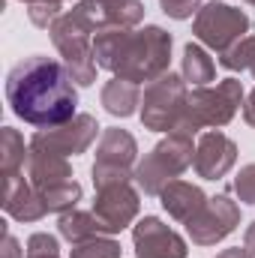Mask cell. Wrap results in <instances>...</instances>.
Listing matches in <instances>:
<instances>
[{
	"instance_id": "8fae6325",
	"label": "cell",
	"mask_w": 255,
	"mask_h": 258,
	"mask_svg": "<svg viewBox=\"0 0 255 258\" xmlns=\"http://www.w3.org/2000/svg\"><path fill=\"white\" fill-rule=\"evenodd\" d=\"M69 12L90 33H99L108 27H135L144 21L141 0H78Z\"/></svg>"
},
{
	"instance_id": "7a4b0ae2",
	"label": "cell",
	"mask_w": 255,
	"mask_h": 258,
	"mask_svg": "<svg viewBox=\"0 0 255 258\" xmlns=\"http://www.w3.org/2000/svg\"><path fill=\"white\" fill-rule=\"evenodd\" d=\"M171 33L147 24L144 30H132V27H108L99 30L93 39V57L96 66L111 72L114 78H126V81H156L165 72H171Z\"/></svg>"
},
{
	"instance_id": "ac0fdd59",
	"label": "cell",
	"mask_w": 255,
	"mask_h": 258,
	"mask_svg": "<svg viewBox=\"0 0 255 258\" xmlns=\"http://www.w3.org/2000/svg\"><path fill=\"white\" fill-rule=\"evenodd\" d=\"M102 105L111 117H132L141 105V90L135 81L126 78H111L102 87Z\"/></svg>"
},
{
	"instance_id": "f1b7e54d",
	"label": "cell",
	"mask_w": 255,
	"mask_h": 258,
	"mask_svg": "<svg viewBox=\"0 0 255 258\" xmlns=\"http://www.w3.org/2000/svg\"><path fill=\"white\" fill-rule=\"evenodd\" d=\"M21 255H27V252L21 249V243H18L9 231H3V258H21Z\"/></svg>"
},
{
	"instance_id": "6da1fadb",
	"label": "cell",
	"mask_w": 255,
	"mask_h": 258,
	"mask_svg": "<svg viewBox=\"0 0 255 258\" xmlns=\"http://www.w3.org/2000/svg\"><path fill=\"white\" fill-rule=\"evenodd\" d=\"M6 102L24 123L36 129L60 126L75 117L78 90L63 60L33 54L6 75Z\"/></svg>"
},
{
	"instance_id": "ba28073f",
	"label": "cell",
	"mask_w": 255,
	"mask_h": 258,
	"mask_svg": "<svg viewBox=\"0 0 255 258\" xmlns=\"http://www.w3.org/2000/svg\"><path fill=\"white\" fill-rule=\"evenodd\" d=\"M138 159V144L126 129H105L96 147V162H93V186L102 189L108 183H123L135 180V162Z\"/></svg>"
},
{
	"instance_id": "d590c367",
	"label": "cell",
	"mask_w": 255,
	"mask_h": 258,
	"mask_svg": "<svg viewBox=\"0 0 255 258\" xmlns=\"http://www.w3.org/2000/svg\"><path fill=\"white\" fill-rule=\"evenodd\" d=\"M21 3H30V0H21Z\"/></svg>"
},
{
	"instance_id": "4316f807",
	"label": "cell",
	"mask_w": 255,
	"mask_h": 258,
	"mask_svg": "<svg viewBox=\"0 0 255 258\" xmlns=\"http://www.w3.org/2000/svg\"><path fill=\"white\" fill-rule=\"evenodd\" d=\"M234 192L243 204H255V162L240 168V174L234 177Z\"/></svg>"
},
{
	"instance_id": "44dd1931",
	"label": "cell",
	"mask_w": 255,
	"mask_h": 258,
	"mask_svg": "<svg viewBox=\"0 0 255 258\" xmlns=\"http://www.w3.org/2000/svg\"><path fill=\"white\" fill-rule=\"evenodd\" d=\"M27 159H30V144L24 147V138L18 129L3 126L0 129V171H3V177L18 174Z\"/></svg>"
},
{
	"instance_id": "cb8c5ba5",
	"label": "cell",
	"mask_w": 255,
	"mask_h": 258,
	"mask_svg": "<svg viewBox=\"0 0 255 258\" xmlns=\"http://www.w3.org/2000/svg\"><path fill=\"white\" fill-rule=\"evenodd\" d=\"M42 201H45V207H48L51 213H66V210H72V207L81 201V183H75V180L60 183V186L42 192Z\"/></svg>"
},
{
	"instance_id": "d6986e66",
	"label": "cell",
	"mask_w": 255,
	"mask_h": 258,
	"mask_svg": "<svg viewBox=\"0 0 255 258\" xmlns=\"http://www.w3.org/2000/svg\"><path fill=\"white\" fill-rule=\"evenodd\" d=\"M180 75L183 81L192 84V87H207L213 78H216V63L210 60L207 48L198 45V42H189L183 48V66H180Z\"/></svg>"
},
{
	"instance_id": "7c38bea8",
	"label": "cell",
	"mask_w": 255,
	"mask_h": 258,
	"mask_svg": "<svg viewBox=\"0 0 255 258\" xmlns=\"http://www.w3.org/2000/svg\"><path fill=\"white\" fill-rule=\"evenodd\" d=\"M237 225H240V207L228 195H213V198H207V204L201 207V213L186 225V231H189L192 243H198V246H216Z\"/></svg>"
},
{
	"instance_id": "277c9868",
	"label": "cell",
	"mask_w": 255,
	"mask_h": 258,
	"mask_svg": "<svg viewBox=\"0 0 255 258\" xmlns=\"http://www.w3.org/2000/svg\"><path fill=\"white\" fill-rule=\"evenodd\" d=\"M195 162V147L189 135L168 132L138 165H135V183L144 195H162V189L177 180Z\"/></svg>"
},
{
	"instance_id": "1f68e13d",
	"label": "cell",
	"mask_w": 255,
	"mask_h": 258,
	"mask_svg": "<svg viewBox=\"0 0 255 258\" xmlns=\"http://www.w3.org/2000/svg\"><path fill=\"white\" fill-rule=\"evenodd\" d=\"M243 246L249 249L255 255V222H249V228H246V237H243Z\"/></svg>"
},
{
	"instance_id": "f546056e",
	"label": "cell",
	"mask_w": 255,
	"mask_h": 258,
	"mask_svg": "<svg viewBox=\"0 0 255 258\" xmlns=\"http://www.w3.org/2000/svg\"><path fill=\"white\" fill-rule=\"evenodd\" d=\"M243 120L255 129V87H252V93L243 99Z\"/></svg>"
},
{
	"instance_id": "ffe728a7",
	"label": "cell",
	"mask_w": 255,
	"mask_h": 258,
	"mask_svg": "<svg viewBox=\"0 0 255 258\" xmlns=\"http://www.w3.org/2000/svg\"><path fill=\"white\" fill-rule=\"evenodd\" d=\"M57 231H60V237L69 240V243H81V240H90L96 234H105L102 225H99V219L93 213H84V210H75V207L60 213Z\"/></svg>"
},
{
	"instance_id": "30bf717a",
	"label": "cell",
	"mask_w": 255,
	"mask_h": 258,
	"mask_svg": "<svg viewBox=\"0 0 255 258\" xmlns=\"http://www.w3.org/2000/svg\"><path fill=\"white\" fill-rule=\"evenodd\" d=\"M138 210H141V201H138V192H135L132 180L108 183V186L96 189L93 216L99 219V225H102L105 234H117V231L129 228L138 219Z\"/></svg>"
},
{
	"instance_id": "9c48e42d",
	"label": "cell",
	"mask_w": 255,
	"mask_h": 258,
	"mask_svg": "<svg viewBox=\"0 0 255 258\" xmlns=\"http://www.w3.org/2000/svg\"><path fill=\"white\" fill-rule=\"evenodd\" d=\"M96 132H99V123L93 114H75L72 120H66L60 126L36 129V135L30 138V147L51 150L60 156H78L90 150V144L96 141Z\"/></svg>"
},
{
	"instance_id": "e0dca14e",
	"label": "cell",
	"mask_w": 255,
	"mask_h": 258,
	"mask_svg": "<svg viewBox=\"0 0 255 258\" xmlns=\"http://www.w3.org/2000/svg\"><path fill=\"white\" fill-rule=\"evenodd\" d=\"M159 204L165 207V213L183 225H189L192 219L201 213V207L207 204V195L201 192V186L186 183V180H171L162 195H159Z\"/></svg>"
},
{
	"instance_id": "836d02e7",
	"label": "cell",
	"mask_w": 255,
	"mask_h": 258,
	"mask_svg": "<svg viewBox=\"0 0 255 258\" xmlns=\"http://www.w3.org/2000/svg\"><path fill=\"white\" fill-rule=\"evenodd\" d=\"M246 3H249V6H255V0H246Z\"/></svg>"
},
{
	"instance_id": "5b68a950",
	"label": "cell",
	"mask_w": 255,
	"mask_h": 258,
	"mask_svg": "<svg viewBox=\"0 0 255 258\" xmlns=\"http://www.w3.org/2000/svg\"><path fill=\"white\" fill-rule=\"evenodd\" d=\"M51 42L57 48V54L63 57V66L69 69V75L75 78L78 87H90L96 81V57H93V42H90V30L72 15L63 12L51 27Z\"/></svg>"
},
{
	"instance_id": "8992f818",
	"label": "cell",
	"mask_w": 255,
	"mask_h": 258,
	"mask_svg": "<svg viewBox=\"0 0 255 258\" xmlns=\"http://www.w3.org/2000/svg\"><path fill=\"white\" fill-rule=\"evenodd\" d=\"M186 81L183 75L165 72L162 78L150 81L144 87V99H141V123L144 129L153 132H171L180 123L183 111H186Z\"/></svg>"
},
{
	"instance_id": "4fadbf2b",
	"label": "cell",
	"mask_w": 255,
	"mask_h": 258,
	"mask_svg": "<svg viewBox=\"0 0 255 258\" xmlns=\"http://www.w3.org/2000/svg\"><path fill=\"white\" fill-rule=\"evenodd\" d=\"M132 243L138 258H186V240L168 228L159 216H144L132 228Z\"/></svg>"
},
{
	"instance_id": "9a60e30c",
	"label": "cell",
	"mask_w": 255,
	"mask_h": 258,
	"mask_svg": "<svg viewBox=\"0 0 255 258\" xmlns=\"http://www.w3.org/2000/svg\"><path fill=\"white\" fill-rule=\"evenodd\" d=\"M3 210L18 222H39L48 213L42 195L33 189L30 180H24L21 171L3 177Z\"/></svg>"
},
{
	"instance_id": "484cf974",
	"label": "cell",
	"mask_w": 255,
	"mask_h": 258,
	"mask_svg": "<svg viewBox=\"0 0 255 258\" xmlns=\"http://www.w3.org/2000/svg\"><path fill=\"white\" fill-rule=\"evenodd\" d=\"M162 12L174 21H186L192 15H198V9L204 6V0H159Z\"/></svg>"
},
{
	"instance_id": "2e32d148",
	"label": "cell",
	"mask_w": 255,
	"mask_h": 258,
	"mask_svg": "<svg viewBox=\"0 0 255 258\" xmlns=\"http://www.w3.org/2000/svg\"><path fill=\"white\" fill-rule=\"evenodd\" d=\"M27 177L33 183V189L42 195L60 183L75 180L72 177V165L66 162V156L60 153H51V150H39V147H30V159H27Z\"/></svg>"
},
{
	"instance_id": "3957f363",
	"label": "cell",
	"mask_w": 255,
	"mask_h": 258,
	"mask_svg": "<svg viewBox=\"0 0 255 258\" xmlns=\"http://www.w3.org/2000/svg\"><path fill=\"white\" fill-rule=\"evenodd\" d=\"M243 99H246L243 96V84L237 78H225L216 87H192L189 96H186V111H183L180 123L171 132L195 138L201 129L207 126L213 129L225 126V123H231V117L237 114Z\"/></svg>"
},
{
	"instance_id": "83f0119b",
	"label": "cell",
	"mask_w": 255,
	"mask_h": 258,
	"mask_svg": "<svg viewBox=\"0 0 255 258\" xmlns=\"http://www.w3.org/2000/svg\"><path fill=\"white\" fill-rule=\"evenodd\" d=\"M48 252H60V243L54 234H45V231H36L27 237V255H48Z\"/></svg>"
},
{
	"instance_id": "603a6c76",
	"label": "cell",
	"mask_w": 255,
	"mask_h": 258,
	"mask_svg": "<svg viewBox=\"0 0 255 258\" xmlns=\"http://www.w3.org/2000/svg\"><path fill=\"white\" fill-rule=\"evenodd\" d=\"M72 258H120V243L111 234H96L90 240L72 243Z\"/></svg>"
},
{
	"instance_id": "d4e9b609",
	"label": "cell",
	"mask_w": 255,
	"mask_h": 258,
	"mask_svg": "<svg viewBox=\"0 0 255 258\" xmlns=\"http://www.w3.org/2000/svg\"><path fill=\"white\" fill-rule=\"evenodd\" d=\"M63 3L66 0H30L27 3V15H30V21L36 24V27H42V30H48L63 12Z\"/></svg>"
},
{
	"instance_id": "4dcf8cb0",
	"label": "cell",
	"mask_w": 255,
	"mask_h": 258,
	"mask_svg": "<svg viewBox=\"0 0 255 258\" xmlns=\"http://www.w3.org/2000/svg\"><path fill=\"white\" fill-rule=\"evenodd\" d=\"M216 258H255L246 246H231V249H222Z\"/></svg>"
},
{
	"instance_id": "d6a6232c",
	"label": "cell",
	"mask_w": 255,
	"mask_h": 258,
	"mask_svg": "<svg viewBox=\"0 0 255 258\" xmlns=\"http://www.w3.org/2000/svg\"><path fill=\"white\" fill-rule=\"evenodd\" d=\"M27 258H60V252H48V255H27Z\"/></svg>"
},
{
	"instance_id": "7402d4cb",
	"label": "cell",
	"mask_w": 255,
	"mask_h": 258,
	"mask_svg": "<svg viewBox=\"0 0 255 258\" xmlns=\"http://www.w3.org/2000/svg\"><path fill=\"white\" fill-rule=\"evenodd\" d=\"M255 63V36H243L237 39L234 45H228L222 54H219V66L228 69V72H243V69H252Z\"/></svg>"
},
{
	"instance_id": "52a82bcc",
	"label": "cell",
	"mask_w": 255,
	"mask_h": 258,
	"mask_svg": "<svg viewBox=\"0 0 255 258\" xmlns=\"http://www.w3.org/2000/svg\"><path fill=\"white\" fill-rule=\"evenodd\" d=\"M192 33L204 48L222 54L228 45H234L237 39H243L249 33V15L222 0H210L192 18Z\"/></svg>"
},
{
	"instance_id": "e575fe53",
	"label": "cell",
	"mask_w": 255,
	"mask_h": 258,
	"mask_svg": "<svg viewBox=\"0 0 255 258\" xmlns=\"http://www.w3.org/2000/svg\"><path fill=\"white\" fill-rule=\"evenodd\" d=\"M252 75H255V63H252Z\"/></svg>"
},
{
	"instance_id": "5bb4252c",
	"label": "cell",
	"mask_w": 255,
	"mask_h": 258,
	"mask_svg": "<svg viewBox=\"0 0 255 258\" xmlns=\"http://www.w3.org/2000/svg\"><path fill=\"white\" fill-rule=\"evenodd\" d=\"M237 162V144L219 132V129H210V132H201L198 135V144H195V174L204 177V180H222Z\"/></svg>"
}]
</instances>
